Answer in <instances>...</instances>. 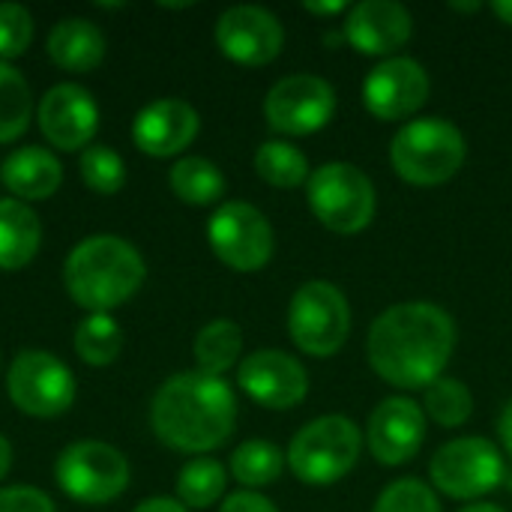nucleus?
<instances>
[{
    "label": "nucleus",
    "mask_w": 512,
    "mask_h": 512,
    "mask_svg": "<svg viewBox=\"0 0 512 512\" xmlns=\"http://www.w3.org/2000/svg\"><path fill=\"white\" fill-rule=\"evenodd\" d=\"M0 180L3 186L18 198V201H45L51 198L60 183H63V165L57 156L45 147H21L12 150L3 165H0Z\"/></svg>",
    "instance_id": "nucleus-20"
},
{
    "label": "nucleus",
    "mask_w": 512,
    "mask_h": 512,
    "mask_svg": "<svg viewBox=\"0 0 512 512\" xmlns=\"http://www.w3.org/2000/svg\"><path fill=\"white\" fill-rule=\"evenodd\" d=\"M468 144L456 123L441 117H420L405 123L393 144L390 162L411 186H441L465 165Z\"/></svg>",
    "instance_id": "nucleus-4"
},
{
    "label": "nucleus",
    "mask_w": 512,
    "mask_h": 512,
    "mask_svg": "<svg viewBox=\"0 0 512 512\" xmlns=\"http://www.w3.org/2000/svg\"><path fill=\"white\" fill-rule=\"evenodd\" d=\"M423 411L444 429L465 426L474 414V396L471 390L456 381V378H438L435 384L426 387L423 396Z\"/></svg>",
    "instance_id": "nucleus-30"
},
{
    "label": "nucleus",
    "mask_w": 512,
    "mask_h": 512,
    "mask_svg": "<svg viewBox=\"0 0 512 512\" xmlns=\"http://www.w3.org/2000/svg\"><path fill=\"white\" fill-rule=\"evenodd\" d=\"M9 399L30 417H60L75 402V375L48 351H21L6 375Z\"/></svg>",
    "instance_id": "nucleus-11"
},
{
    "label": "nucleus",
    "mask_w": 512,
    "mask_h": 512,
    "mask_svg": "<svg viewBox=\"0 0 512 512\" xmlns=\"http://www.w3.org/2000/svg\"><path fill=\"white\" fill-rule=\"evenodd\" d=\"M147 267L141 252L114 234L84 237L63 264V285L69 297L90 315L126 303L144 285Z\"/></svg>",
    "instance_id": "nucleus-3"
},
{
    "label": "nucleus",
    "mask_w": 512,
    "mask_h": 512,
    "mask_svg": "<svg viewBox=\"0 0 512 512\" xmlns=\"http://www.w3.org/2000/svg\"><path fill=\"white\" fill-rule=\"evenodd\" d=\"M132 512H189L180 501H174V498H147V501H141L138 507Z\"/></svg>",
    "instance_id": "nucleus-36"
},
{
    "label": "nucleus",
    "mask_w": 512,
    "mask_h": 512,
    "mask_svg": "<svg viewBox=\"0 0 512 512\" xmlns=\"http://www.w3.org/2000/svg\"><path fill=\"white\" fill-rule=\"evenodd\" d=\"M54 477L66 498L87 507H102L126 492L129 462L105 441H75L57 456Z\"/></svg>",
    "instance_id": "nucleus-8"
},
{
    "label": "nucleus",
    "mask_w": 512,
    "mask_h": 512,
    "mask_svg": "<svg viewBox=\"0 0 512 512\" xmlns=\"http://www.w3.org/2000/svg\"><path fill=\"white\" fill-rule=\"evenodd\" d=\"M192 354H195L198 372L222 378L243 354V330L228 318L210 321L207 327L198 330Z\"/></svg>",
    "instance_id": "nucleus-24"
},
{
    "label": "nucleus",
    "mask_w": 512,
    "mask_h": 512,
    "mask_svg": "<svg viewBox=\"0 0 512 512\" xmlns=\"http://www.w3.org/2000/svg\"><path fill=\"white\" fill-rule=\"evenodd\" d=\"M306 9H309L312 15H321V18H324V15H339V12H348L351 6H348L345 0H333V3H315V0H309V3H306Z\"/></svg>",
    "instance_id": "nucleus-38"
},
{
    "label": "nucleus",
    "mask_w": 512,
    "mask_h": 512,
    "mask_svg": "<svg viewBox=\"0 0 512 512\" xmlns=\"http://www.w3.org/2000/svg\"><path fill=\"white\" fill-rule=\"evenodd\" d=\"M282 468H285V453L270 441H246L231 456V474L249 492L276 483L282 477Z\"/></svg>",
    "instance_id": "nucleus-28"
},
{
    "label": "nucleus",
    "mask_w": 512,
    "mask_h": 512,
    "mask_svg": "<svg viewBox=\"0 0 512 512\" xmlns=\"http://www.w3.org/2000/svg\"><path fill=\"white\" fill-rule=\"evenodd\" d=\"M492 12H495L504 24H510L512 27V0H498V3H492Z\"/></svg>",
    "instance_id": "nucleus-40"
},
{
    "label": "nucleus",
    "mask_w": 512,
    "mask_h": 512,
    "mask_svg": "<svg viewBox=\"0 0 512 512\" xmlns=\"http://www.w3.org/2000/svg\"><path fill=\"white\" fill-rule=\"evenodd\" d=\"M504 456L486 438H456L444 444L432 462L429 477L438 492L456 501H477L504 483Z\"/></svg>",
    "instance_id": "nucleus-9"
},
{
    "label": "nucleus",
    "mask_w": 512,
    "mask_h": 512,
    "mask_svg": "<svg viewBox=\"0 0 512 512\" xmlns=\"http://www.w3.org/2000/svg\"><path fill=\"white\" fill-rule=\"evenodd\" d=\"M414 33L411 12L396 0H363L348 9L342 36L348 45L369 57H393Z\"/></svg>",
    "instance_id": "nucleus-18"
},
{
    "label": "nucleus",
    "mask_w": 512,
    "mask_h": 512,
    "mask_svg": "<svg viewBox=\"0 0 512 512\" xmlns=\"http://www.w3.org/2000/svg\"><path fill=\"white\" fill-rule=\"evenodd\" d=\"M315 219L336 234H360L375 219V186L351 162H324L306 183Z\"/></svg>",
    "instance_id": "nucleus-6"
},
{
    "label": "nucleus",
    "mask_w": 512,
    "mask_h": 512,
    "mask_svg": "<svg viewBox=\"0 0 512 512\" xmlns=\"http://www.w3.org/2000/svg\"><path fill=\"white\" fill-rule=\"evenodd\" d=\"M120 348H123V330L108 312L87 315L75 330V354L87 366H111Z\"/></svg>",
    "instance_id": "nucleus-29"
},
{
    "label": "nucleus",
    "mask_w": 512,
    "mask_h": 512,
    "mask_svg": "<svg viewBox=\"0 0 512 512\" xmlns=\"http://www.w3.org/2000/svg\"><path fill=\"white\" fill-rule=\"evenodd\" d=\"M459 512H504L501 507H495V504H468V507H462Z\"/></svg>",
    "instance_id": "nucleus-41"
},
{
    "label": "nucleus",
    "mask_w": 512,
    "mask_h": 512,
    "mask_svg": "<svg viewBox=\"0 0 512 512\" xmlns=\"http://www.w3.org/2000/svg\"><path fill=\"white\" fill-rule=\"evenodd\" d=\"M219 51L240 66H264L279 57L285 45V30L279 18L264 6H231L216 21Z\"/></svg>",
    "instance_id": "nucleus-14"
},
{
    "label": "nucleus",
    "mask_w": 512,
    "mask_h": 512,
    "mask_svg": "<svg viewBox=\"0 0 512 512\" xmlns=\"http://www.w3.org/2000/svg\"><path fill=\"white\" fill-rule=\"evenodd\" d=\"M48 57L69 72H90L105 57V36L87 18H63L48 33Z\"/></svg>",
    "instance_id": "nucleus-21"
},
{
    "label": "nucleus",
    "mask_w": 512,
    "mask_h": 512,
    "mask_svg": "<svg viewBox=\"0 0 512 512\" xmlns=\"http://www.w3.org/2000/svg\"><path fill=\"white\" fill-rule=\"evenodd\" d=\"M453 348L456 324L450 312L423 300L384 309L366 339L369 366L399 390H426L444 378Z\"/></svg>",
    "instance_id": "nucleus-1"
},
{
    "label": "nucleus",
    "mask_w": 512,
    "mask_h": 512,
    "mask_svg": "<svg viewBox=\"0 0 512 512\" xmlns=\"http://www.w3.org/2000/svg\"><path fill=\"white\" fill-rule=\"evenodd\" d=\"M336 114V90L327 78L297 72L276 81L264 99L270 129L282 135H312Z\"/></svg>",
    "instance_id": "nucleus-12"
},
{
    "label": "nucleus",
    "mask_w": 512,
    "mask_h": 512,
    "mask_svg": "<svg viewBox=\"0 0 512 512\" xmlns=\"http://www.w3.org/2000/svg\"><path fill=\"white\" fill-rule=\"evenodd\" d=\"M219 512H279L273 507V501H267L258 492H234L225 498V504L219 507Z\"/></svg>",
    "instance_id": "nucleus-35"
},
{
    "label": "nucleus",
    "mask_w": 512,
    "mask_h": 512,
    "mask_svg": "<svg viewBox=\"0 0 512 512\" xmlns=\"http://www.w3.org/2000/svg\"><path fill=\"white\" fill-rule=\"evenodd\" d=\"M237 384L252 402L270 411L297 408L309 393V375L303 363L276 348H264L240 360Z\"/></svg>",
    "instance_id": "nucleus-13"
},
{
    "label": "nucleus",
    "mask_w": 512,
    "mask_h": 512,
    "mask_svg": "<svg viewBox=\"0 0 512 512\" xmlns=\"http://www.w3.org/2000/svg\"><path fill=\"white\" fill-rule=\"evenodd\" d=\"M9 468H12V444L0 435V480L9 474Z\"/></svg>",
    "instance_id": "nucleus-39"
},
{
    "label": "nucleus",
    "mask_w": 512,
    "mask_h": 512,
    "mask_svg": "<svg viewBox=\"0 0 512 512\" xmlns=\"http://www.w3.org/2000/svg\"><path fill=\"white\" fill-rule=\"evenodd\" d=\"M36 120L48 144L57 150H81L99 129V105L87 87L63 81L39 99Z\"/></svg>",
    "instance_id": "nucleus-17"
},
{
    "label": "nucleus",
    "mask_w": 512,
    "mask_h": 512,
    "mask_svg": "<svg viewBox=\"0 0 512 512\" xmlns=\"http://www.w3.org/2000/svg\"><path fill=\"white\" fill-rule=\"evenodd\" d=\"M78 168H81L87 189H93L99 195H114L126 183V165H123L120 153H114L111 147H99V144L84 147Z\"/></svg>",
    "instance_id": "nucleus-31"
},
{
    "label": "nucleus",
    "mask_w": 512,
    "mask_h": 512,
    "mask_svg": "<svg viewBox=\"0 0 512 512\" xmlns=\"http://www.w3.org/2000/svg\"><path fill=\"white\" fill-rule=\"evenodd\" d=\"M150 423L162 444L180 453H210L222 447L237 423L234 390L207 372L171 375L153 396Z\"/></svg>",
    "instance_id": "nucleus-2"
},
{
    "label": "nucleus",
    "mask_w": 512,
    "mask_h": 512,
    "mask_svg": "<svg viewBox=\"0 0 512 512\" xmlns=\"http://www.w3.org/2000/svg\"><path fill=\"white\" fill-rule=\"evenodd\" d=\"M363 453V432L354 420L330 414L306 423L288 453L285 462L294 477L306 486H333L348 477Z\"/></svg>",
    "instance_id": "nucleus-5"
},
{
    "label": "nucleus",
    "mask_w": 512,
    "mask_h": 512,
    "mask_svg": "<svg viewBox=\"0 0 512 512\" xmlns=\"http://www.w3.org/2000/svg\"><path fill=\"white\" fill-rule=\"evenodd\" d=\"M351 333V306L345 294L324 279L300 285L288 306V336L309 357H333Z\"/></svg>",
    "instance_id": "nucleus-7"
},
{
    "label": "nucleus",
    "mask_w": 512,
    "mask_h": 512,
    "mask_svg": "<svg viewBox=\"0 0 512 512\" xmlns=\"http://www.w3.org/2000/svg\"><path fill=\"white\" fill-rule=\"evenodd\" d=\"M372 512H444L441 510V501L435 495L432 486H426L423 480H414V477H405V480H396L390 483L378 501H375V510Z\"/></svg>",
    "instance_id": "nucleus-32"
},
{
    "label": "nucleus",
    "mask_w": 512,
    "mask_h": 512,
    "mask_svg": "<svg viewBox=\"0 0 512 512\" xmlns=\"http://www.w3.org/2000/svg\"><path fill=\"white\" fill-rule=\"evenodd\" d=\"M33 114V93L27 78L0 60V144L21 138L30 126Z\"/></svg>",
    "instance_id": "nucleus-26"
},
{
    "label": "nucleus",
    "mask_w": 512,
    "mask_h": 512,
    "mask_svg": "<svg viewBox=\"0 0 512 512\" xmlns=\"http://www.w3.org/2000/svg\"><path fill=\"white\" fill-rule=\"evenodd\" d=\"M0 512H57L54 501L33 486H6L0 489Z\"/></svg>",
    "instance_id": "nucleus-34"
},
{
    "label": "nucleus",
    "mask_w": 512,
    "mask_h": 512,
    "mask_svg": "<svg viewBox=\"0 0 512 512\" xmlns=\"http://www.w3.org/2000/svg\"><path fill=\"white\" fill-rule=\"evenodd\" d=\"M255 171L264 183H270L276 189H297V186L309 183V177H312L306 153L279 138L264 141L255 150Z\"/></svg>",
    "instance_id": "nucleus-25"
},
{
    "label": "nucleus",
    "mask_w": 512,
    "mask_h": 512,
    "mask_svg": "<svg viewBox=\"0 0 512 512\" xmlns=\"http://www.w3.org/2000/svg\"><path fill=\"white\" fill-rule=\"evenodd\" d=\"M225 468L210 459V456H198L192 462H186L180 468V477H177V501L189 510H207L213 507L222 495H225Z\"/></svg>",
    "instance_id": "nucleus-27"
},
{
    "label": "nucleus",
    "mask_w": 512,
    "mask_h": 512,
    "mask_svg": "<svg viewBox=\"0 0 512 512\" xmlns=\"http://www.w3.org/2000/svg\"><path fill=\"white\" fill-rule=\"evenodd\" d=\"M198 111L174 96L153 99L132 120V141L141 153L165 159L183 153L198 135Z\"/></svg>",
    "instance_id": "nucleus-19"
},
{
    "label": "nucleus",
    "mask_w": 512,
    "mask_h": 512,
    "mask_svg": "<svg viewBox=\"0 0 512 512\" xmlns=\"http://www.w3.org/2000/svg\"><path fill=\"white\" fill-rule=\"evenodd\" d=\"M207 240L213 255L237 273L264 270L276 246L267 216L246 201H225L207 222Z\"/></svg>",
    "instance_id": "nucleus-10"
},
{
    "label": "nucleus",
    "mask_w": 512,
    "mask_h": 512,
    "mask_svg": "<svg viewBox=\"0 0 512 512\" xmlns=\"http://www.w3.org/2000/svg\"><path fill=\"white\" fill-rule=\"evenodd\" d=\"M171 192L195 207H207L225 195V174L219 171L216 162L204 156H183L171 165L168 171Z\"/></svg>",
    "instance_id": "nucleus-23"
},
{
    "label": "nucleus",
    "mask_w": 512,
    "mask_h": 512,
    "mask_svg": "<svg viewBox=\"0 0 512 512\" xmlns=\"http://www.w3.org/2000/svg\"><path fill=\"white\" fill-rule=\"evenodd\" d=\"M33 42V18L21 3H0V60L21 57Z\"/></svg>",
    "instance_id": "nucleus-33"
},
{
    "label": "nucleus",
    "mask_w": 512,
    "mask_h": 512,
    "mask_svg": "<svg viewBox=\"0 0 512 512\" xmlns=\"http://www.w3.org/2000/svg\"><path fill=\"white\" fill-rule=\"evenodd\" d=\"M498 435H501V444L507 450V456L512 459V399L504 405L501 411V420H498Z\"/></svg>",
    "instance_id": "nucleus-37"
},
{
    "label": "nucleus",
    "mask_w": 512,
    "mask_h": 512,
    "mask_svg": "<svg viewBox=\"0 0 512 512\" xmlns=\"http://www.w3.org/2000/svg\"><path fill=\"white\" fill-rule=\"evenodd\" d=\"M429 75L411 57L381 60L363 81V105L378 120L414 117L429 99Z\"/></svg>",
    "instance_id": "nucleus-15"
},
{
    "label": "nucleus",
    "mask_w": 512,
    "mask_h": 512,
    "mask_svg": "<svg viewBox=\"0 0 512 512\" xmlns=\"http://www.w3.org/2000/svg\"><path fill=\"white\" fill-rule=\"evenodd\" d=\"M450 6H453L456 12H477V9H483V3H477V0H474V3H450Z\"/></svg>",
    "instance_id": "nucleus-42"
},
{
    "label": "nucleus",
    "mask_w": 512,
    "mask_h": 512,
    "mask_svg": "<svg viewBox=\"0 0 512 512\" xmlns=\"http://www.w3.org/2000/svg\"><path fill=\"white\" fill-rule=\"evenodd\" d=\"M366 441L381 465H408L426 441V411L414 399L390 396L369 414Z\"/></svg>",
    "instance_id": "nucleus-16"
},
{
    "label": "nucleus",
    "mask_w": 512,
    "mask_h": 512,
    "mask_svg": "<svg viewBox=\"0 0 512 512\" xmlns=\"http://www.w3.org/2000/svg\"><path fill=\"white\" fill-rule=\"evenodd\" d=\"M42 246L39 216L18 198H0V270L27 267Z\"/></svg>",
    "instance_id": "nucleus-22"
}]
</instances>
